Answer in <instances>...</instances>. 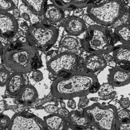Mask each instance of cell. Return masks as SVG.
<instances>
[{"instance_id":"1","label":"cell","mask_w":130,"mask_h":130,"mask_svg":"<svg viewBox=\"0 0 130 130\" xmlns=\"http://www.w3.org/2000/svg\"><path fill=\"white\" fill-rule=\"evenodd\" d=\"M1 57L4 68L13 73L26 74L42 66L39 51L26 40L19 39L6 44Z\"/></svg>"},{"instance_id":"2","label":"cell","mask_w":130,"mask_h":130,"mask_svg":"<svg viewBox=\"0 0 130 130\" xmlns=\"http://www.w3.org/2000/svg\"><path fill=\"white\" fill-rule=\"evenodd\" d=\"M98 82L95 74L85 71H74L56 78L51 84V92L57 99L81 98L88 94L92 87Z\"/></svg>"},{"instance_id":"3","label":"cell","mask_w":130,"mask_h":130,"mask_svg":"<svg viewBox=\"0 0 130 130\" xmlns=\"http://www.w3.org/2000/svg\"><path fill=\"white\" fill-rule=\"evenodd\" d=\"M128 12L127 4L121 0H103L87 8V15L96 24L112 26Z\"/></svg>"},{"instance_id":"4","label":"cell","mask_w":130,"mask_h":130,"mask_svg":"<svg viewBox=\"0 0 130 130\" xmlns=\"http://www.w3.org/2000/svg\"><path fill=\"white\" fill-rule=\"evenodd\" d=\"M117 41L114 34L109 28L95 24L87 28L81 43L87 52L103 55L112 52Z\"/></svg>"},{"instance_id":"5","label":"cell","mask_w":130,"mask_h":130,"mask_svg":"<svg viewBox=\"0 0 130 130\" xmlns=\"http://www.w3.org/2000/svg\"><path fill=\"white\" fill-rule=\"evenodd\" d=\"M58 29L53 25L37 23L31 24L25 32L27 42L37 50L44 52L55 43Z\"/></svg>"},{"instance_id":"6","label":"cell","mask_w":130,"mask_h":130,"mask_svg":"<svg viewBox=\"0 0 130 130\" xmlns=\"http://www.w3.org/2000/svg\"><path fill=\"white\" fill-rule=\"evenodd\" d=\"M84 113L100 130H115L118 118L117 109L114 106L95 103L86 107Z\"/></svg>"},{"instance_id":"7","label":"cell","mask_w":130,"mask_h":130,"mask_svg":"<svg viewBox=\"0 0 130 130\" xmlns=\"http://www.w3.org/2000/svg\"><path fill=\"white\" fill-rule=\"evenodd\" d=\"M78 62V57L75 53L61 52L48 59L46 65L52 75L59 76L61 74L75 71Z\"/></svg>"},{"instance_id":"8","label":"cell","mask_w":130,"mask_h":130,"mask_svg":"<svg viewBox=\"0 0 130 130\" xmlns=\"http://www.w3.org/2000/svg\"><path fill=\"white\" fill-rule=\"evenodd\" d=\"M44 121L29 113L21 112L14 115L8 126L9 130H44Z\"/></svg>"},{"instance_id":"9","label":"cell","mask_w":130,"mask_h":130,"mask_svg":"<svg viewBox=\"0 0 130 130\" xmlns=\"http://www.w3.org/2000/svg\"><path fill=\"white\" fill-rule=\"evenodd\" d=\"M17 20L8 12L0 11V37L5 39L13 38L18 32Z\"/></svg>"},{"instance_id":"10","label":"cell","mask_w":130,"mask_h":130,"mask_svg":"<svg viewBox=\"0 0 130 130\" xmlns=\"http://www.w3.org/2000/svg\"><path fill=\"white\" fill-rule=\"evenodd\" d=\"M107 80L114 87H120L128 84L130 81L129 68L116 65L109 70Z\"/></svg>"},{"instance_id":"11","label":"cell","mask_w":130,"mask_h":130,"mask_svg":"<svg viewBox=\"0 0 130 130\" xmlns=\"http://www.w3.org/2000/svg\"><path fill=\"white\" fill-rule=\"evenodd\" d=\"M64 30L69 35L78 36L87 29L86 23L80 17L73 15L69 16L63 21Z\"/></svg>"},{"instance_id":"12","label":"cell","mask_w":130,"mask_h":130,"mask_svg":"<svg viewBox=\"0 0 130 130\" xmlns=\"http://www.w3.org/2000/svg\"><path fill=\"white\" fill-rule=\"evenodd\" d=\"M107 66L103 55L92 53L86 57L83 62V68L85 72L93 74L100 72Z\"/></svg>"},{"instance_id":"13","label":"cell","mask_w":130,"mask_h":130,"mask_svg":"<svg viewBox=\"0 0 130 130\" xmlns=\"http://www.w3.org/2000/svg\"><path fill=\"white\" fill-rule=\"evenodd\" d=\"M27 80V78L25 74L13 73L11 74L6 84L7 92L11 95H17L26 85Z\"/></svg>"},{"instance_id":"14","label":"cell","mask_w":130,"mask_h":130,"mask_svg":"<svg viewBox=\"0 0 130 130\" xmlns=\"http://www.w3.org/2000/svg\"><path fill=\"white\" fill-rule=\"evenodd\" d=\"M53 4L61 9L71 11L77 8H83L96 4L103 0H50Z\"/></svg>"},{"instance_id":"15","label":"cell","mask_w":130,"mask_h":130,"mask_svg":"<svg viewBox=\"0 0 130 130\" xmlns=\"http://www.w3.org/2000/svg\"><path fill=\"white\" fill-rule=\"evenodd\" d=\"M112 51V57L116 65L126 68H129V45L121 44L115 46Z\"/></svg>"},{"instance_id":"16","label":"cell","mask_w":130,"mask_h":130,"mask_svg":"<svg viewBox=\"0 0 130 130\" xmlns=\"http://www.w3.org/2000/svg\"><path fill=\"white\" fill-rule=\"evenodd\" d=\"M43 15L44 19L53 25H57L62 22L65 16L64 11L53 4L47 5Z\"/></svg>"},{"instance_id":"17","label":"cell","mask_w":130,"mask_h":130,"mask_svg":"<svg viewBox=\"0 0 130 130\" xmlns=\"http://www.w3.org/2000/svg\"><path fill=\"white\" fill-rule=\"evenodd\" d=\"M82 46L81 40L76 36L69 35L63 36L59 42V52H68L75 53Z\"/></svg>"},{"instance_id":"18","label":"cell","mask_w":130,"mask_h":130,"mask_svg":"<svg viewBox=\"0 0 130 130\" xmlns=\"http://www.w3.org/2000/svg\"><path fill=\"white\" fill-rule=\"evenodd\" d=\"M69 120L70 123L75 126L81 128H88L91 123L90 117L84 113H82L77 110H73L69 113Z\"/></svg>"},{"instance_id":"19","label":"cell","mask_w":130,"mask_h":130,"mask_svg":"<svg viewBox=\"0 0 130 130\" xmlns=\"http://www.w3.org/2000/svg\"><path fill=\"white\" fill-rule=\"evenodd\" d=\"M43 121L48 130H64L66 126L63 118L56 113L44 117Z\"/></svg>"},{"instance_id":"20","label":"cell","mask_w":130,"mask_h":130,"mask_svg":"<svg viewBox=\"0 0 130 130\" xmlns=\"http://www.w3.org/2000/svg\"><path fill=\"white\" fill-rule=\"evenodd\" d=\"M17 100L22 103H30L35 102L38 98L36 88L30 84L25 85L18 93Z\"/></svg>"},{"instance_id":"21","label":"cell","mask_w":130,"mask_h":130,"mask_svg":"<svg viewBox=\"0 0 130 130\" xmlns=\"http://www.w3.org/2000/svg\"><path fill=\"white\" fill-rule=\"evenodd\" d=\"M21 1L32 13L37 16H40L43 14L47 3V0Z\"/></svg>"},{"instance_id":"22","label":"cell","mask_w":130,"mask_h":130,"mask_svg":"<svg viewBox=\"0 0 130 130\" xmlns=\"http://www.w3.org/2000/svg\"><path fill=\"white\" fill-rule=\"evenodd\" d=\"M114 35L117 39L122 44L129 45V25L128 23H123L117 26L114 29Z\"/></svg>"},{"instance_id":"23","label":"cell","mask_w":130,"mask_h":130,"mask_svg":"<svg viewBox=\"0 0 130 130\" xmlns=\"http://www.w3.org/2000/svg\"><path fill=\"white\" fill-rule=\"evenodd\" d=\"M98 94L102 100H108L113 98L116 94L114 87L109 83H104L100 85Z\"/></svg>"},{"instance_id":"24","label":"cell","mask_w":130,"mask_h":130,"mask_svg":"<svg viewBox=\"0 0 130 130\" xmlns=\"http://www.w3.org/2000/svg\"><path fill=\"white\" fill-rule=\"evenodd\" d=\"M20 17L29 22L31 24L37 23L39 21L38 16L32 13L23 4L19 7Z\"/></svg>"},{"instance_id":"25","label":"cell","mask_w":130,"mask_h":130,"mask_svg":"<svg viewBox=\"0 0 130 130\" xmlns=\"http://www.w3.org/2000/svg\"><path fill=\"white\" fill-rule=\"evenodd\" d=\"M12 0H0V11L9 12L15 7Z\"/></svg>"},{"instance_id":"26","label":"cell","mask_w":130,"mask_h":130,"mask_svg":"<svg viewBox=\"0 0 130 130\" xmlns=\"http://www.w3.org/2000/svg\"><path fill=\"white\" fill-rule=\"evenodd\" d=\"M10 75V72L6 68L0 69V86L6 85Z\"/></svg>"},{"instance_id":"27","label":"cell","mask_w":130,"mask_h":130,"mask_svg":"<svg viewBox=\"0 0 130 130\" xmlns=\"http://www.w3.org/2000/svg\"><path fill=\"white\" fill-rule=\"evenodd\" d=\"M115 130H130L129 119H123L118 121Z\"/></svg>"},{"instance_id":"28","label":"cell","mask_w":130,"mask_h":130,"mask_svg":"<svg viewBox=\"0 0 130 130\" xmlns=\"http://www.w3.org/2000/svg\"><path fill=\"white\" fill-rule=\"evenodd\" d=\"M11 119L6 115H0V128H5L8 127L10 123Z\"/></svg>"},{"instance_id":"29","label":"cell","mask_w":130,"mask_h":130,"mask_svg":"<svg viewBox=\"0 0 130 130\" xmlns=\"http://www.w3.org/2000/svg\"><path fill=\"white\" fill-rule=\"evenodd\" d=\"M18 24V28H20L22 30L26 31L29 27V26L31 24L29 22L22 19L21 17H19L17 19Z\"/></svg>"},{"instance_id":"30","label":"cell","mask_w":130,"mask_h":130,"mask_svg":"<svg viewBox=\"0 0 130 130\" xmlns=\"http://www.w3.org/2000/svg\"><path fill=\"white\" fill-rule=\"evenodd\" d=\"M117 116L120 120L129 119V113L126 109H121L117 111Z\"/></svg>"},{"instance_id":"31","label":"cell","mask_w":130,"mask_h":130,"mask_svg":"<svg viewBox=\"0 0 130 130\" xmlns=\"http://www.w3.org/2000/svg\"><path fill=\"white\" fill-rule=\"evenodd\" d=\"M31 77L35 81L40 82L42 80L43 78V75L42 72H41L40 70H35L33 71L32 73Z\"/></svg>"},{"instance_id":"32","label":"cell","mask_w":130,"mask_h":130,"mask_svg":"<svg viewBox=\"0 0 130 130\" xmlns=\"http://www.w3.org/2000/svg\"><path fill=\"white\" fill-rule=\"evenodd\" d=\"M45 111L50 114L55 113L58 110L57 106L55 105H49L44 108Z\"/></svg>"},{"instance_id":"33","label":"cell","mask_w":130,"mask_h":130,"mask_svg":"<svg viewBox=\"0 0 130 130\" xmlns=\"http://www.w3.org/2000/svg\"><path fill=\"white\" fill-rule=\"evenodd\" d=\"M119 103L121 106L125 109L129 107V100L127 98H121L119 100Z\"/></svg>"},{"instance_id":"34","label":"cell","mask_w":130,"mask_h":130,"mask_svg":"<svg viewBox=\"0 0 130 130\" xmlns=\"http://www.w3.org/2000/svg\"><path fill=\"white\" fill-rule=\"evenodd\" d=\"M89 100L85 96L83 97H81L79 100V102L78 103V107L79 108H82L85 107L88 103Z\"/></svg>"},{"instance_id":"35","label":"cell","mask_w":130,"mask_h":130,"mask_svg":"<svg viewBox=\"0 0 130 130\" xmlns=\"http://www.w3.org/2000/svg\"><path fill=\"white\" fill-rule=\"evenodd\" d=\"M83 19V20L84 21V22L85 23L88 24V25H89V26H91L93 25H95V24H96V23H95L88 15L87 14H84L82 18Z\"/></svg>"},{"instance_id":"36","label":"cell","mask_w":130,"mask_h":130,"mask_svg":"<svg viewBox=\"0 0 130 130\" xmlns=\"http://www.w3.org/2000/svg\"><path fill=\"white\" fill-rule=\"evenodd\" d=\"M73 15L76 16V17H80L81 16L83 15L84 14V11L83 10V8H77L73 10Z\"/></svg>"},{"instance_id":"37","label":"cell","mask_w":130,"mask_h":130,"mask_svg":"<svg viewBox=\"0 0 130 130\" xmlns=\"http://www.w3.org/2000/svg\"><path fill=\"white\" fill-rule=\"evenodd\" d=\"M57 111H58V114L59 115H60L61 117H62L63 118L69 116V114L70 113L67 110V109H66L65 108H61V109H58Z\"/></svg>"},{"instance_id":"38","label":"cell","mask_w":130,"mask_h":130,"mask_svg":"<svg viewBox=\"0 0 130 130\" xmlns=\"http://www.w3.org/2000/svg\"><path fill=\"white\" fill-rule=\"evenodd\" d=\"M67 105L69 108L73 110L75 109L76 108V102L74 100H73V99H69L68 102L67 103Z\"/></svg>"},{"instance_id":"39","label":"cell","mask_w":130,"mask_h":130,"mask_svg":"<svg viewBox=\"0 0 130 130\" xmlns=\"http://www.w3.org/2000/svg\"><path fill=\"white\" fill-rule=\"evenodd\" d=\"M13 16L17 20L19 17H20V12L19 9L15 7L13 10Z\"/></svg>"},{"instance_id":"40","label":"cell","mask_w":130,"mask_h":130,"mask_svg":"<svg viewBox=\"0 0 130 130\" xmlns=\"http://www.w3.org/2000/svg\"><path fill=\"white\" fill-rule=\"evenodd\" d=\"M64 130H75L72 126L70 125H67L66 126Z\"/></svg>"},{"instance_id":"41","label":"cell","mask_w":130,"mask_h":130,"mask_svg":"<svg viewBox=\"0 0 130 130\" xmlns=\"http://www.w3.org/2000/svg\"><path fill=\"white\" fill-rule=\"evenodd\" d=\"M3 48V45L2 43V42L0 41V56H1Z\"/></svg>"},{"instance_id":"42","label":"cell","mask_w":130,"mask_h":130,"mask_svg":"<svg viewBox=\"0 0 130 130\" xmlns=\"http://www.w3.org/2000/svg\"><path fill=\"white\" fill-rule=\"evenodd\" d=\"M90 100L92 101H94V102H96V101H98V98H91Z\"/></svg>"},{"instance_id":"43","label":"cell","mask_w":130,"mask_h":130,"mask_svg":"<svg viewBox=\"0 0 130 130\" xmlns=\"http://www.w3.org/2000/svg\"><path fill=\"white\" fill-rule=\"evenodd\" d=\"M60 105L61 106V107H62V108H65V103H64V102H61L60 103Z\"/></svg>"},{"instance_id":"44","label":"cell","mask_w":130,"mask_h":130,"mask_svg":"<svg viewBox=\"0 0 130 130\" xmlns=\"http://www.w3.org/2000/svg\"><path fill=\"white\" fill-rule=\"evenodd\" d=\"M121 1L124 2L125 3V2H126V1H127V2H128V1H129V0H121Z\"/></svg>"}]
</instances>
